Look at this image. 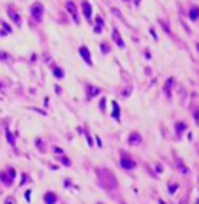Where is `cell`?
Instances as JSON below:
<instances>
[{"instance_id": "cell-1", "label": "cell", "mask_w": 199, "mask_h": 204, "mask_svg": "<svg viewBox=\"0 0 199 204\" xmlns=\"http://www.w3.org/2000/svg\"><path fill=\"white\" fill-rule=\"evenodd\" d=\"M30 13H32V16H34L36 20H41V16H43V13H44V7H43V4H39V2H36V4L32 6V9H30Z\"/></svg>"}, {"instance_id": "cell-4", "label": "cell", "mask_w": 199, "mask_h": 204, "mask_svg": "<svg viewBox=\"0 0 199 204\" xmlns=\"http://www.w3.org/2000/svg\"><path fill=\"white\" fill-rule=\"evenodd\" d=\"M79 55H81L83 58H85V62L88 63V65H92V58H90V51H88V49H86L85 46H81V48H79Z\"/></svg>"}, {"instance_id": "cell-10", "label": "cell", "mask_w": 199, "mask_h": 204, "mask_svg": "<svg viewBox=\"0 0 199 204\" xmlns=\"http://www.w3.org/2000/svg\"><path fill=\"white\" fill-rule=\"evenodd\" d=\"M118 113H120V109H118V104H115V102H113V116H115L116 120H120Z\"/></svg>"}, {"instance_id": "cell-15", "label": "cell", "mask_w": 199, "mask_h": 204, "mask_svg": "<svg viewBox=\"0 0 199 204\" xmlns=\"http://www.w3.org/2000/svg\"><path fill=\"white\" fill-rule=\"evenodd\" d=\"M194 114H196V121L199 123V109H196V113H194Z\"/></svg>"}, {"instance_id": "cell-8", "label": "cell", "mask_w": 199, "mask_h": 204, "mask_svg": "<svg viewBox=\"0 0 199 204\" xmlns=\"http://www.w3.org/2000/svg\"><path fill=\"white\" fill-rule=\"evenodd\" d=\"M9 14L13 16V21H16V25H20V23H21V20H20V14H18V13H14V11H13L11 7H9Z\"/></svg>"}, {"instance_id": "cell-7", "label": "cell", "mask_w": 199, "mask_h": 204, "mask_svg": "<svg viewBox=\"0 0 199 204\" xmlns=\"http://www.w3.org/2000/svg\"><path fill=\"white\" fill-rule=\"evenodd\" d=\"M189 16H190V20H197L199 18V7H190V13H189Z\"/></svg>"}, {"instance_id": "cell-2", "label": "cell", "mask_w": 199, "mask_h": 204, "mask_svg": "<svg viewBox=\"0 0 199 204\" xmlns=\"http://www.w3.org/2000/svg\"><path fill=\"white\" fill-rule=\"evenodd\" d=\"M141 135H139V134H137V132H132V134H130V135H129V139H127V143H129V144H134V146H136V144H141Z\"/></svg>"}, {"instance_id": "cell-12", "label": "cell", "mask_w": 199, "mask_h": 204, "mask_svg": "<svg viewBox=\"0 0 199 204\" xmlns=\"http://www.w3.org/2000/svg\"><path fill=\"white\" fill-rule=\"evenodd\" d=\"M55 76H57V77H64V70H62V69H55Z\"/></svg>"}, {"instance_id": "cell-14", "label": "cell", "mask_w": 199, "mask_h": 204, "mask_svg": "<svg viewBox=\"0 0 199 204\" xmlns=\"http://www.w3.org/2000/svg\"><path fill=\"white\" fill-rule=\"evenodd\" d=\"M14 202H16L14 199H13V197H9V199H7V202H6V204H14Z\"/></svg>"}, {"instance_id": "cell-3", "label": "cell", "mask_w": 199, "mask_h": 204, "mask_svg": "<svg viewBox=\"0 0 199 204\" xmlns=\"http://www.w3.org/2000/svg\"><path fill=\"white\" fill-rule=\"evenodd\" d=\"M122 167L123 169H134L136 167V162L130 158V157H125V158H122Z\"/></svg>"}, {"instance_id": "cell-6", "label": "cell", "mask_w": 199, "mask_h": 204, "mask_svg": "<svg viewBox=\"0 0 199 204\" xmlns=\"http://www.w3.org/2000/svg\"><path fill=\"white\" fill-rule=\"evenodd\" d=\"M113 41H116V44L120 46V48H123V41H122L120 34H118V30H113Z\"/></svg>"}, {"instance_id": "cell-5", "label": "cell", "mask_w": 199, "mask_h": 204, "mask_svg": "<svg viewBox=\"0 0 199 204\" xmlns=\"http://www.w3.org/2000/svg\"><path fill=\"white\" fill-rule=\"evenodd\" d=\"M83 14H85V18L86 20H90V18H92V6H90V2H83Z\"/></svg>"}, {"instance_id": "cell-11", "label": "cell", "mask_w": 199, "mask_h": 204, "mask_svg": "<svg viewBox=\"0 0 199 204\" xmlns=\"http://www.w3.org/2000/svg\"><path fill=\"white\" fill-rule=\"evenodd\" d=\"M46 202L53 204V202H55V195H53V194H48V195H46Z\"/></svg>"}, {"instance_id": "cell-13", "label": "cell", "mask_w": 199, "mask_h": 204, "mask_svg": "<svg viewBox=\"0 0 199 204\" xmlns=\"http://www.w3.org/2000/svg\"><path fill=\"white\" fill-rule=\"evenodd\" d=\"M176 128H178V134H182L183 132V128H185V125L183 123H176Z\"/></svg>"}, {"instance_id": "cell-9", "label": "cell", "mask_w": 199, "mask_h": 204, "mask_svg": "<svg viewBox=\"0 0 199 204\" xmlns=\"http://www.w3.org/2000/svg\"><path fill=\"white\" fill-rule=\"evenodd\" d=\"M88 91H90V93H88V97H93V95H95V93H99V88H95V86H88Z\"/></svg>"}]
</instances>
